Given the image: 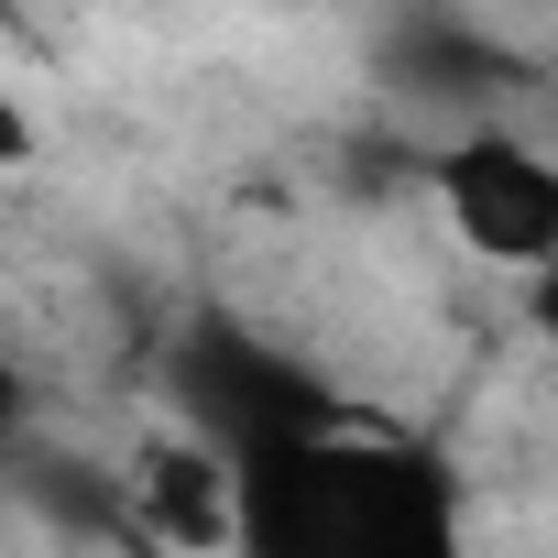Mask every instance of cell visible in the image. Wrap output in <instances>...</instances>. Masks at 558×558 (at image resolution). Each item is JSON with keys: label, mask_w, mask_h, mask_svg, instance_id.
<instances>
[{"label": "cell", "mask_w": 558, "mask_h": 558, "mask_svg": "<svg viewBox=\"0 0 558 558\" xmlns=\"http://www.w3.org/2000/svg\"><path fill=\"white\" fill-rule=\"evenodd\" d=\"M241 547L230 558H471V482L438 438L329 416L230 460Z\"/></svg>", "instance_id": "obj_1"}, {"label": "cell", "mask_w": 558, "mask_h": 558, "mask_svg": "<svg viewBox=\"0 0 558 558\" xmlns=\"http://www.w3.org/2000/svg\"><path fill=\"white\" fill-rule=\"evenodd\" d=\"M329 416H351L340 384L318 362H296L286 340L230 329V318L186 329V351H175V427H197L208 449L241 460V449H274V438H307Z\"/></svg>", "instance_id": "obj_2"}, {"label": "cell", "mask_w": 558, "mask_h": 558, "mask_svg": "<svg viewBox=\"0 0 558 558\" xmlns=\"http://www.w3.org/2000/svg\"><path fill=\"white\" fill-rule=\"evenodd\" d=\"M427 197H438V219L460 230L471 263L536 274L558 252V165H547V143H525L504 121H471L460 143H438L427 154Z\"/></svg>", "instance_id": "obj_3"}, {"label": "cell", "mask_w": 558, "mask_h": 558, "mask_svg": "<svg viewBox=\"0 0 558 558\" xmlns=\"http://www.w3.org/2000/svg\"><path fill=\"white\" fill-rule=\"evenodd\" d=\"M110 525L143 547V558H230L241 547V482H230V449H208L197 427H143L132 460L110 471Z\"/></svg>", "instance_id": "obj_4"}, {"label": "cell", "mask_w": 558, "mask_h": 558, "mask_svg": "<svg viewBox=\"0 0 558 558\" xmlns=\"http://www.w3.org/2000/svg\"><path fill=\"white\" fill-rule=\"evenodd\" d=\"M23 427H34V384H23V362H12V340H0V471H12V449H23Z\"/></svg>", "instance_id": "obj_5"}, {"label": "cell", "mask_w": 558, "mask_h": 558, "mask_svg": "<svg viewBox=\"0 0 558 558\" xmlns=\"http://www.w3.org/2000/svg\"><path fill=\"white\" fill-rule=\"evenodd\" d=\"M23 165H34V110L0 99V175H23Z\"/></svg>", "instance_id": "obj_6"}]
</instances>
